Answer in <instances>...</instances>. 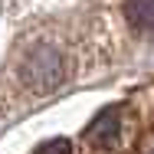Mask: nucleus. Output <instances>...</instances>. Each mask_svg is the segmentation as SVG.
Returning <instances> with one entry per match:
<instances>
[{
	"label": "nucleus",
	"instance_id": "f257e3e1",
	"mask_svg": "<svg viewBox=\"0 0 154 154\" xmlns=\"http://www.w3.org/2000/svg\"><path fill=\"white\" fill-rule=\"evenodd\" d=\"M20 79L23 85L36 95H49L53 89H59L62 82V56L53 49V46H39L33 49L26 62L20 66Z\"/></svg>",
	"mask_w": 154,
	"mask_h": 154
},
{
	"label": "nucleus",
	"instance_id": "f03ea898",
	"mask_svg": "<svg viewBox=\"0 0 154 154\" xmlns=\"http://www.w3.org/2000/svg\"><path fill=\"white\" fill-rule=\"evenodd\" d=\"M128 20L131 26L148 33L154 26V0H128Z\"/></svg>",
	"mask_w": 154,
	"mask_h": 154
},
{
	"label": "nucleus",
	"instance_id": "7ed1b4c3",
	"mask_svg": "<svg viewBox=\"0 0 154 154\" xmlns=\"http://www.w3.org/2000/svg\"><path fill=\"white\" fill-rule=\"evenodd\" d=\"M33 154H72V144L66 138H53V141H43Z\"/></svg>",
	"mask_w": 154,
	"mask_h": 154
}]
</instances>
